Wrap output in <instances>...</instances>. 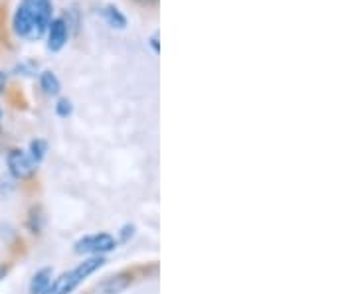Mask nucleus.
Segmentation results:
<instances>
[{"label": "nucleus", "instance_id": "obj_15", "mask_svg": "<svg viewBox=\"0 0 356 294\" xmlns=\"http://www.w3.org/2000/svg\"><path fill=\"white\" fill-rule=\"evenodd\" d=\"M4 275H6V269H4V267H2V265H0V281H2V279H4Z\"/></svg>", "mask_w": 356, "mask_h": 294}, {"label": "nucleus", "instance_id": "obj_3", "mask_svg": "<svg viewBox=\"0 0 356 294\" xmlns=\"http://www.w3.org/2000/svg\"><path fill=\"white\" fill-rule=\"evenodd\" d=\"M117 243L109 233H97V235H89L83 237L76 243V253H91V255L99 257L102 253H109L113 251Z\"/></svg>", "mask_w": 356, "mask_h": 294}, {"label": "nucleus", "instance_id": "obj_4", "mask_svg": "<svg viewBox=\"0 0 356 294\" xmlns=\"http://www.w3.org/2000/svg\"><path fill=\"white\" fill-rule=\"evenodd\" d=\"M6 162H8L10 174L18 180L32 178L34 172H36V162L24 150H10L8 156H6Z\"/></svg>", "mask_w": 356, "mask_h": 294}, {"label": "nucleus", "instance_id": "obj_14", "mask_svg": "<svg viewBox=\"0 0 356 294\" xmlns=\"http://www.w3.org/2000/svg\"><path fill=\"white\" fill-rule=\"evenodd\" d=\"M137 2H140V4H147V6H149V4H154L156 0H137Z\"/></svg>", "mask_w": 356, "mask_h": 294}, {"label": "nucleus", "instance_id": "obj_12", "mask_svg": "<svg viewBox=\"0 0 356 294\" xmlns=\"http://www.w3.org/2000/svg\"><path fill=\"white\" fill-rule=\"evenodd\" d=\"M149 44H151L154 53H161V36H159V32H154L153 36L149 38Z\"/></svg>", "mask_w": 356, "mask_h": 294}, {"label": "nucleus", "instance_id": "obj_6", "mask_svg": "<svg viewBox=\"0 0 356 294\" xmlns=\"http://www.w3.org/2000/svg\"><path fill=\"white\" fill-rule=\"evenodd\" d=\"M103 20L115 30H125L127 28V16L121 12L115 4H105L102 8Z\"/></svg>", "mask_w": 356, "mask_h": 294}, {"label": "nucleus", "instance_id": "obj_10", "mask_svg": "<svg viewBox=\"0 0 356 294\" xmlns=\"http://www.w3.org/2000/svg\"><path fill=\"white\" fill-rule=\"evenodd\" d=\"M46 153H48V144L44 141H32L30 142V158L38 164V162H42V158L46 156Z\"/></svg>", "mask_w": 356, "mask_h": 294}, {"label": "nucleus", "instance_id": "obj_2", "mask_svg": "<svg viewBox=\"0 0 356 294\" xmlns=\"http://www.w3.org/2000/svg\"><path fill=\"white\" fill-rule=\"evenodd\" d=\"M103 263H105V261H103L102 257H91V259H88V261H83L81 265H77L76 269L70 270V273H65L62 279H58V281L54 282V286H50V293L54 294L72 293L79 282H83L86 279H88L91 273H95L97 269H102Z\"/></svg>", "mask_w": 356, "mask_h": 294}, {"label": "nucleus", "instance_id": "obj_9", "mask_svg": "<svg viewBox=\"0 0 356 294\" xmlns=\"http://www.w3.org/2000/svg\"><path fill=\"white\" fill-rule=\"evenodd\" d=\"M129 284L127 277H113V279H109V281L105 282L102 286V291L105 294H119L121 291H125Z\"/></svg>", "mask_w": 356, "mask_h": 294}, {"label": "nucleus", "instance_id": "obj_8", "mask_svg": "<svg viewBox=\"0 0 356 294\" xmlns=\"http://www.w3.org/2000/svg\"><path fill=\"white\" fill-rule=\"evenodd\" d=\"M40 87L44 89L46 95L56 97L60 93V89H62V83H60V79H58V76L54 71H42V76H40Z\"/></svg>", "mask_w": 356, "mask_h": 294}, {"label": "nucleus", "instance_id": "obj_13", "mask_svg": "<svg viewBox=\"0 0 356 294\" xmlns=\"http://www.w3.org/2000/svg\"><path fill=\"white\" fill-rule=\"evenodd\" d=\"M6 81H8V74L0 71V93H2V91H4V87H6Z\"/></svg>", "mask_w": 356, "mask_h": 294}, {"label": "nucleus", "instance_id": "obj_1", "mask_svg": "<svg viewBox=\"0 0 356 294\" xmlns=\"http://www.w3.org/2000/svg\"><path fill=\"white\" fill-rule=\"evenodd\" d=\"M50 0H22L13 16L14 34L26 40H40L51 22Z\"/></svg>", "mask_w": 356, "mask_h": 294}, {"label": "nucleus", "instance_id": "obj_7", "mask_svg": "<svg viewBox=\"0 0 356 294\" xmlns=\"http://www.w3.org/2000/svg\"><path fill=\"white\" fill-rule=\"evenodd\" d=\"M51 286V269H42L34 275L30 284V294H46Z\"/></svg>", "mask_w": 356, "mask_h": 294}, {"label": "nucleus", "instance_id": "obj_11", "mask_svg": "<svg viewBox=\"0 0 356 294\" xmlns=\"http://www.w3.org/2000/svg\"><path fill=\"white\" fill-rule=\"evenodd\" d=\"M56 113H58V116H62V119H67V116L74 113V105H72L70 99H60L58 105H56Z\"/></svg>", "mask_w": 356, "mask_h": 294}, {"label": "nucleus", "instance_id": "obj_5", "mask_svg": "<svg viewBox=\"0 0 356 294\" xmlns=\"http://www.w3.org/2000/svg\"><path fill=\"white\" fill-rule=\"evenodd\" d=\"M48 50L60 51L64 50L67 38H70V28L65 18H51L50 26H48Z\"/></svg>", "mask_w": 356, "mask_h": 294}, {"label": "nucleus", "instance_id": "obj_16", "mask_svg": "<svg viewBox=\"0 0 356 294\" xmlns=\"http://www.w3.org/2000/svg\"><path fill=\"white\" fill-rule=\"evenodd\" d=\"M0 116H2V115H0Z\"/></svg>", "mask_w": 356, "mask_h": 294}]
</instances>
